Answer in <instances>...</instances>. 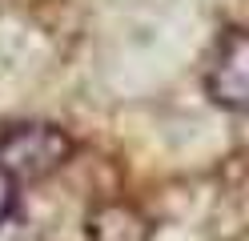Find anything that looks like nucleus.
<instances>
[{"label":"nucleus","mask_w":249,"mask_h":241,"mask_svg":"<svg viewBox=\"0 0 249 241\" xmlns=\"http://www.w3.org/2000/svg\"><path fill=\"white\" fill-rule=\"evenodd\" d=\"M69 157H72V137L60 125L20 121L0 133V173H8L17 189L53 177L56 169H65Z\"/></svg>","instance_id":"nucleus-1"},{"label":"nucleus","mask_w":249,"mask_h":241,"mask_svg":"<svg viewBox=\"0 0 249 241\" xmlns=\"http://www.w3.org/2000/svg\"><path fill=\"white\" fill-rule=\"evenodd\" d=\"M205 93L225 112H249V24L217 37L205 60Z\"/></svg>","instance_id":"nucleus-2"},{"label":"nucleus","mask_w":249,"mask_h":241,"mask_svg":"<svg viewBox=\"0 0 249 241\" xmlns=\"http://www.w3.org/2000/svg\"><path fill=\"white\" fill-rule=\"evenodd\" d=\"M89 237L92 241H145L149 225L129 205H105L101 213L89 217Z\"/></svg>","instance_id":"nucleus-3"},{"label":"nucleus","mask_w":249,"mask_h":241,"mask_svg":"<svg viewBox=\"0 0 249 241\" xmlns=\"http://www.w3.org/2000/svg\"><path fill=\"white\" fill-rule=\"evenodd\" d=\"M12 205H17V181H12L8 173H0V225L12 213Z\"/></svg>","instance_id":"nucleus-4"}]
</instances>
